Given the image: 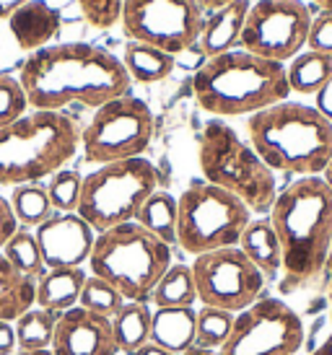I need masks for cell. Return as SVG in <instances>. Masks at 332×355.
I'll return each mask as SVG.
<instances>
[{
    "instance_id": "d6a6232c",
    "label": "cell",
    "mask_w": 332,
    "mask_h": 355,
    "mask_svg": "<svg viewBox=\"0 0 332 355\" xmlns=\"http://www.w3.org/2000/svg\"><path fill=\"white\" fill-rule=\"evenodd\" d=\"M81 184L83 177L73 168H60L58 174L49 177L47 195L55 213H76L81 200Z\"/></svg>"
},
{
    "instance_id": "e575fe53",
    "label": "cell",
    "mask_w": 332,
    "mask_h": 355,
    "mask_svg": "<svg viewBox=\"0 0 332 355\" xmlns=\"http://www.w3.org/2000/svg\"><path fill=\"white\" fill-rule=\"evenodd\" d=\"M78 6L91 26H97V29H112L122 19L125 0H78Z\"/></svg>"
},
{
    "instance_id": "44dd1931",
    "label": "cell",
    "mask_w": 332,
    "mask_h": 355,
    "mask_svg": "<svg viewBox=\"0 0 332 355\" xmlns=\"http://www.w3.org/2000/svg\"><path fill=\"white\" fill-rule=\"evenodd\" d=\"M239 249L252 259V265L265 277L281 275V244H278V234H275L270 218L249 220V226L239 239Z\"/></svg>"
},
{
    "instance_id": "cb8c5ba5",
    "label": "cell",
    "mask_w": 332,
    "mask_h": 355,
    "mask_svg": "<svg viewBox=\"0 0 332 355\" xmlns=\"http://www.w3.org/2000/svg\"><path fill=\"white\" fill-rule=\"evenodd\" d=\"M288 86L301 96H314L332 76V55L304 50L285 65Z\"/></svg>"
},
{
    "instance_id": "603a6c76",
    "label": "cell",
    "mask_w": 332,
    "mask_h": 355,
    "mask_svg": "<svg viewBox=\"0 0 332 355\" xmlns=\"http://www.w3.org/2000/svg\"><path fill=\"white\" fill-rule=\"evenodd\" d=\"M151 322H153L151 306L140 301H125L122 309L112 316V329H115L119 353L130 355L138 347L151 343Z\"/></svg>"
},
{
    "instance_id": "8fae6325",
    "label": "cell",
    "mask_w": 332,
    "mask_h": 355,
    "mask_svg": "<svg viewBox=\"0 0 332 355\" xmlns=\"http://www.w3.org/2000/svg\"><path fill=\"white\" fill-rule=\"evenodd\" d=\"M122 31L127 40L182 55L195 47L206 24V10L197 0H125Z\"/></svg>"
},
{
    "instance_id": "c3c4849f",
    "label": "cell",
    "mask_w": 332,
    "mask_h": 355,
    "mask_svg": "<svg viewBox=\"0 0 332 355\" xmlns=\"http://www.w3.org/2000/svg\"><path fill=\"white\" fill-rule=\"evenodd\" d=\"M327 291H330V304H332V252H330V265H327Z\"/></svg>"
},
{
    "instance_id": "5b68a950",
    "label": "cell",
    "mask_w": 332,
    "mask_h": 355,
    "mask_svg": "<svg viewBox=\"0 0 332 355\" xmlns=\"http://www.w3.org/2000/svg\"><path fill=\"white\" fill-rule=\"evenodd\" d=\"M78 122L63 112H29L0 128V184H37L65 168L81 148Z\"/></svg>"
},
{
    "instance_id": "f35d334b",
    "label": "cell",
    "mask_w": 332,
    "mask_h": 355,
    "mask_svg": "<svg viewBox=\"0 0 332 355\" xmlns=\"http://www.w3.org/2000/svg\"><path fill=\"white\" fill-rule=\"evenodd\" d=\"M314 101H317L314 107L322 112V117H327L332 122V76H330V80L324 83L322 89L314 94Z\"/></svg>"
},
{
    "instance_id": "277c9868",
    "label": "cell",
    "mask_w": 332,
    "mask_h": 355,
    "mask_svg": "<svg viewBox=\"0 0 332 355\" xmlns=\"http://www.w3.org/2000/svg\"><path fill=\"white\" fill-rule=\"evenodd\" d=\"M249 146L273 171L322 177L332 158V122L317 107L281 101L247 119Z\"/></svg>"
},
{
    "instance_id": "bcb514c9",
    "label": "cell",
    "mask_w": 332,
    "mask_h": 355,
    "mask_svg": "<svg viewBox=\"0 0 332 355\" xmlns=\"http://www.w3.org/2000/svg\"><path fill=\"white\" fill-rule=\"evenodd\" d=\"M314 3L322 13H332V0H314Z\"/></svg>"
},
{
    "instance_id": "ab89813d",
    "label": "cell",
    "mask_w": 332,
    "mask_h": 355,
    "mask_svg": "<svg viewBox=\"0 0 332 355\" xmlns=\"http://www.w3.org/2000/svg\"><path fill=\"white\" fill-rule=\"evenodd\" d=\"M29 0H0V19L8 21L19 8H24Z\"/></svg>"
},
{
    "instance_id": "d6986e66",
    "label": "cell",
    "mask_w": 332,
    "mask_h": 355,
    "mask_svg": "<svg viewBox=\"0 0 332 355\" xmlns=\"http://www.w3.org/2000/svg\"><path fill=\"white\" fill-rule=\"evenodd\" d=\"M83 283H86L83 267H55V270H47L34 283V306L63 314L73 306H78Z\"/></svg>"
},
{
    "instance_id": "d590c367",
    "label": "cell",
    "mask_w": 332,
    "mask_h": 355,
    "mask_svg": "<svg viewBox=\"0 0 332 355\" xmlns=\"http://www.w3.org/2000/svg\"><path fill=\"white\" fill-rule=\"evenodd\" d=\"M306 50L332 55V13H319L312 19L309 37H306Z\"/></svg>"
},
{
    "instance_id": "74e56055",
    "label": "cell",
    "mask_w": 332,
    "mask_h": 355,
    "mask_svg": "<svg viewBox=\"0 0 332 355\" xmlns=\"http://www.w3.org/2000/svg\"><path fill=\"white\" fill-rule=\"evenodd\" d=\"M16 350H19V343H16L13 322L0 319V355H13Z\"/></svg>"
},
{
    "instance_id": "7bdbcfd3",
    "label": "cell",
    "mask_w": 332,
    "mask_h": 355,
    "mask_svg": "<svg viewBox=\"0 0 332 355\" xmlns=\"http://www.w3.org/2000/svg\"><path fill=\"white\" fill-rule=\"evenodd\" d=\"M182 355H218V350H208V347H200V345H192L190 350H185Z\"/></svg>"
},
{
    "instance_id": "ffe728a7",
    "label": "cell",
    "mask_w": 332,
    "mask_h": 355,
    "mask_svg": "<svg viewBox=\"0 0 332 355\" xmlns=\"http://www.w3.org/2000/svg\"><path fill=\"white\" fill-rule=\"evenodd\" d=\"M197 311L195 306L185 309H156L151 322V343L166 347L169 353L182 355L195 345Z\"/></svg>"
},
{
    "instance_id": "9c48e42d",
    "label": "cell",
    "mask_w": 332,
    "mask_h": 355,
    "mask_svg": "<svg viewBox=\"0 0 332 355\" xmlns=\"http://www.w3.org/2000/svg\"><path fill=\"white\" fill-rule=\"evenodd\" d=\"M252 210L231 192L210 182H192L176 198V244L187 254L239 247Z\"/></svg>"
},
{
    "instance_id": "8d00e7d4",
    "label": "cell",
    "mask_w": 332,
    "mask_h": 355,
    "mask_svg": "<svg viewBox=\"0 0 332 355\" xmlns=\"http://www.w3.org/2000/svg\"><path fill=\"white\" fill-rule=\"evenodd\" d=\"M16 231H19V220H16L13 210H10V202L0 195V249L6 247V241H8Z\"/></svg>"
},
{
    "instance_id": "e0dca14e",
    "label": "cell",
    "mask_w": 332,
    "mask_h": 355,
    "mask_svg": "<svg viewBox=\"0 0 332 355\" xmlns=\"http://www.w3.org/2000/svg\"><path fill=\"white\" fill-rule=\"evenodd\" d=\"M249 8H252L249 0H231L221 8L206 13V24H203L200 40H197L200 52L206 58H215V55H224L229 50H236L242 42Z\"/></svg>"
},
{
    "instance_id": "6da1fadb",
    "label": "cell",
    "mask_w": 332,
    "mask_h": 355,
    "mask_svg": "<svg viewBox=\"0 0 332 355\" xmlns=\"http://www.w3.org/2000/svg\"><path fill=\"white\" fill-rule=\"evenodd\" d=\"M19 80L29 107L37 112H63L68 104L99 109L127 96L133 83L117 55L86 42H65L31 52Z\"/></svg>"
},
{
    "instance_id": "5bb4252c",
    "label": "cell",
    "mask_w": 332,
    "mask_h": 355,
    "mask_svg": "<svg viewBox=\"0 0 332 355\" xmlns=\"http://www.w3.org/2000/svg\"><path fill=\"white\" fill-rule=\"evenodd\" d=\"M312 19L304 0H257L247 13L239 47L285 65L306 47Z\"/></svg>"
},
{
    "instance_id": "4fadbf2b",
    "label": "cell",
    "mask_w": 332,
    "mask_h": 355,
    "mask_svg": "<svg viewBox=\"0 0 332 355\" xmlns=\"http://www.w3.org/2000/svg\"><path fill=\"white\" fill-rule=\"evenodd\" d=\"M197 301L203 306L224 309L231 314L244 311L263 298L267 277L252 265V259L239 247L206 252L192 262Z\"/></svg>"
},
{
    "instance_id": "60d3db41",
    "label": "cell",
    "mask_w": 332,
    "mask_h": 355,
    "mask_svg": "<svg viewBox=\"0 0 332 355\" xmlns=\"http://www.w3.org/2000/svg\"><path fill=\"white\" fill-rule=\"evenodd\" d=\"M130 355H174V353H169L166 347L156 345V343H146V345L138 347L135 353H130Z\"/></svg>"
},
{
    "instance_id": "7402d4cb",
    "label": "cell",
    "mask_w": 332,
    "mask_h": 355,
    "mask_svg": "<svg viewBox=\"0 0 332 355\" xmlns=\"http://www.w3.org/2000/svg\"><path fill=\"white\" fill-rule=\"evenodd\" d=\"M122 65H125L130 80L138 83H156L164 80L166 76H172L176 68V58L169 52L143 44V42H127L125 52H122Z\"/></svg>"
},
{
    "instance_id": "484cf974",
    "label": "cell",
    "mask_w": 332,
    "mask_h": 355,
    "mask_svg": "<svg viewBox=\"0 0 332 355\" xmlns=\"http://www.w3.org/2000/svg\"><path fill=\"white\" fill-rule=\"evenodd\" d=\"M34 283L37 280L16 272L0 254V319L16 322L29 306H34Z\"/></svg>"
},
{
    "instance_id": "ac0fdd59",
    "label": "cell",
    "mask_w": 332,
    "mask_h": 355,
    "mask_svg": "<svg viewBox=\"0 0 332 355\" xmlns=\"http://www.w3.org/2000/svg\"><path fill=\"white\" fill-rule=\"evenodd\" d=\"M60 10L52 8L44 0H29L24 8H19L8 19L10 34L21 50L37 52L49 47V42L60 34Z\"/></svg>"
},
{
    "instance_id": "52a82bcc",
    "label": "cell",
    "mask_w": 332,
    "mask_h": 355,
    "mask_svg": "<svg viewBox=\"0 0 332 355\" xmlns=\"http://www.w3.org/2000/svg\"><path fill=\"white\" fill-rule=\"evenodd\" d=\"M200 171L206 182L231 192L252 213H270L278 198L275 171L224 119H210L200 135Z\"/></svg>"
},
{
    "instance_id": "30bf717a",
    "label": "cell",
    "mask_w": 332,
    "mask_h": 355,
    "mask_svg": "<svg viewBox=\"0 0 332 355\" xmlns=\"http://www.w3.org/2000/svg\"><path fill=\"white\" fill-rule=\"evenodd\" d=\"M153 112L138 96H119L94 112V117L81 132L83 161L88 164H115L146 153L153 140Z\"/></svg>"
},
{
    "instance_id": "ba28073f",
    "label": "cell",
    "mask_w": 332,
    "mask_h": 355,
    "mask_svg": "<svg viewBox=\"0 0 332 355\" xmlns=\"http://www.w3.org/2000/svg\"><path fill=\"white\" fill-rule=\"evenodd\" d=\"M158 189V171L148 158H125L94 168L81 184L78 213L97 234L135 220L140 207Z\"/></svg>"
},
{
    "instance_id": "f1b7e54d",
    "label": "cell",
    "mask_w": 332,
    "mask_h": 355,
    "mask_svg": "<svg viewBox=\"0 0 332 355\" xmlns=\"http://www.w3.org/2000/svg\"><path fill=\"white\" fill-rule=\"evenodd\" d=\"M0 254L8 259V265L16 272L31 277V280H37V277H42L47 272L40 244H37V236H34V231H29V228L19 226V231L6 241V247L0 249Z\"/></svg>"
},
{
    "instance_id": "b9f144b4",
    "label": "cell",
    "mask_w": 332,
    "mask_h": 355,
    "mask_svg": "<svg viewBox=\"0 0 332 355\" xmlns=\"http://www.w3.org/2000/svg\"><path fill=\"white\" fill-rule=\"evenodd\" d=\"M200 3V8L206 10V13H210V10L221 8V6H226V3H231V0H197Z\"/></svg>"
},
{
    "instance_id": "7a4b0ae2",
    "label": "cell",
    "mask_w": 332,
    "mask_h": 355,
    "mask_svg": "<svg viewBox=\"0 0 332 355\" xmlns=\"http://www.w3.org/2000/svg\"><path fill=\"white\" fill-rule=\"evenodd\" d=\"M270 223L281 244V293L327 286L332 252V189L322 177H299L278 192Z\"/></svg>"
},
{
    "instance_id": "7dc6e473",
    "label": "cell",
    "mask_w": 332,
    "mask_h": 355,
    "mask_svg": "<svg viewBox=\"0 0 332 355\" xmlns=\"http://www.w3.org/2000/svg\"><path fill=\"white\" fill-rule=\"evenodd\" d=\"M13 355H55L52 350H16Z\"/></svg>"
},
{
    "instance_id": "ee69618b",
    "label": "cell",
    "mask_w": 332,
    "mask_h": 355,
    "mask_svg": "<svg viewBox=\"0 0 332 355\" xmlns=\"http://www.w3.org/2000/svg\"><path fill=\"white\" fill-rule=\"evenodd\" d=\"M312 355H332V335L327 337V340H324L322 345L317 347V350H314Z\"/></svg>"
},
{
    "instance_id": "f6af8a7d",
    "label": "cell",
    "mask_w": 332,
    "mask_h": 355,
    "mask_svg": "<svg viewBox=\"0 0 332 355\" xmlns=\"http://www.w3.org/2000/svg\"><path fill=\"white\" fill-rule=\"evenodd\" d=\"M322 179H324V184L332 189V158H330V164L324 166V171H322Z\"/></svg>"
},
{
    "instance_id": "2e32d148",
    "label": "cell",
    "mask_w": 332,
    "mask_h": 355,
    "mask_svg": "<svg viewBox=\"0 0 332 355\" xmlns=\"http://www.w3.org/2000/svg\"><path fill=\"white\" fill-rule=\"evenodd\" d=\"M55 355H115L119 353L112 319L94 314L83 306L63 311L55 327L52 347Z\"/></svg>"
},
{
    "instance_id": "3957f363",
    "label": "cell",
    "mask_w": 332,
    "mask_h": 355,
    "mask_svg": "<svg viewBox=\"0 0 332 355\" xmlns=\"http://www.w3.org/2000/svg\"><path fill=\"white\" fill-rule=\"evenodd\" d=\"M197 104L215 117H244L288 99L291 86L283 62L229 50L208 58L192 76Z\"/></svg>"
},
{
    "instance_id": "836d02e7",
    "label": "cell",
    "mask_w": 332,
    "mask_h": 355,
    "mask_svg": "<svg viewBox=\"0 0 332 355\" xmlns=\"http://www.w3.org/2000/svg\"><path fill=\"white\" fill-rule=\"evenodd\" d=\"M29 109L26 91L19 78L13 76H0V128H8L16 119H21Z\"/></svg>"
},
{
    "instance_id": "681fc988",
    "label": "cell",
    "mask_w": 332,
    "mask_h": 355,
    "mask_svg": "<svg viewBox=\"0 0 332 355\" xmlns=\"http://www.w3.org/2000/svg\"><path fill=\"white\" fill-rule=\"evenodd\" d=\"M115 355H125V353H115Z\"/></svg>"
},
{
    "instance_id": "1f68e13d",
    "label": "cell",
    "mask_w": 332,
    "mask_h": 355,
    "mask_svg": "<svg viewBox=\"0 0 332 355\" xmlns=\"http://www.w3.org/2000/svg\"><path fill=\"white\" fill-rule=\"evenodd\" d=\"M125 304V298L119 293L115 286H109L107 280H101L97 275H86V283L81 288V298H78V306L88 309V311H94V314H101L112 319V316L117 314L119 309Z\"/></svg>"
},
{
    "instance_id": "83f0119b",
    "label": "cell",
    "mask_w": 332,
    "mask_h": 355,
    "mask_svg": "<svg viewBox=\"0 0 332 355\" xmlns=\"http://www.w3.org/2000/svg\"><path fill=\"white\" fill-rule=\"evenodd\" d=\"M135 223L151 231L153 236L166 241L169 247L176 244V198L169 192L156 189L151 198L143 202L140 213H138Z\"/></svg>"
},
{
    "instance_id": "7c38bea8",
    "label": "cell",
    "mask_w": 332,
    "mask_h": 355,
    "mask_svg": "<svg viewBox=\"0 0 332 355\" xmlns=\"http://www.w3.org/2000/svg\"><path fill=\"white\" fill-rule=\"evenodd\" d=\"M301 345V316L281 298L263 296L234 316V329L218 355H296Z\"/></svg>"
},
{
    "instance_id": "8992f818",
    "label": "cell",
    "mask_w": 332,
    "mask_h": 355,
    "mask_svg": "<svg viewBox=\"0 0 332 355\" xmlns=\"http://www.w3.org/2000/svg\"><path fill=\"white\" fill-rule=\"evenodd\" d=\"M88 267L91 275L117 288L125 301L148 304L161 275L172 267V247L130 220L97 234Z\"/></svg>"
},
{
    "instance_id": "f546056e",
    "label": "cell",
    "mask_w": 332,
    "mask_h": 355,
    "mask_svg": "<svg viewBox=\"0 0 332 355\" xmlns=\"http://www.w3.org/2000/svg\"><path fill=\"white\" fill-rule=\"evenodd\" d=\"M10 210L19 220V226L24 228H37L47 220L55 210H52V202H49L47 187L44 184H19L13 187V195H10Z\"/></svg>"
},
{
    "instance_id": "4dcf8cb0",
    "label": "cell",
    "mask_w": 332,
    "mask_h": 355,
    "mask_svg": "<svg viewBox=\"0 0 332 355\" xmlns=\"http://www.w3.org/2000/svg\"><path fill=\"white\" fill-rule=\"evenodd\" d=\"M234 316L236 314H231V311L213 309V306L197 309L195 345L208 347V350H221L229 335H231V329H234Z\"/></svg>"
},
{
    "instance_id": "d4e9b609",
    "label": "cell",
    "mask_w": 332,
    "mask_h": 355,
    "mask_svg": "<svg viewBox=\"0 0 332 355\" xmlns=\"http://www.w3.org/2000/svg\"><path fill=\"white\" fill-rule=\"evenodd\" d=\"M195 275H192V267L187 265L169 267L151 293V304L156 309H185V306H195Z\"/></svg>"
},
{
    "instance_id": "4316f807",
    "label": "cell",
    "mask_w": 332,
    "mask_h": 355,
    "mask_svg": "<svg viewBox=\"0 0 332 355\" xmlns=\"http://www.w3.org/2000/svg\"><path fill=\"white\" fill-rule=\"evenodd\" d=\"M58 319H60V314H55V311H47V309H42V306H29V309L13 322L19 350H49V347H52V337H55Z\"/></svg>"
},
{
    "instance_id": "9a60e30c",
    "label": "cell",
    "mask_w": 332,
    "mask_h": 355,
    "mask_svg": "<svg viewBox=\"0 0 332 355\" xmlns=\"http://www.w3.org/2000/svg\"><path fill=\"white\" fill-rule=\"evenodd\" d=\"M40 244L42 259L47 270L55 267H83L88 262L97 231L88 226L78 213H52V216L34 228Z\"/></svg>"
}]
</instances>
